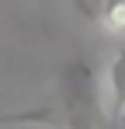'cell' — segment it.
Instances as JSON below:
<instances>
[{
    "instance_id": "obj_1",
    "label": "cell",
    "mask_w": 125,
    "mask_h": 129,
    "mask_svg": "<svg viewBox=\"0 0 125 129\" xmlns=\"http://www.w3.org/2000/svg\"><path fill=\"white\" fill-rule=\"evenodd\" d=\"M59 108L66 129H111L97 70L87 56H73L59 70Z\"/></svg>"
},
{
    "instance_id": "obj_2",
    "label": "cell",
    "mask_w": 125,
    "mask_h": 129,
    "mask_svg": "<svg viewBox=\"0 0 125 129\" xmlns=\"http://www.w3.org/2000/svg\"><path fill=\"white\" fill-rule=\"evenodd\" d=\"M104 94H108V122L118 126V119L125 115V42L118 45L115 59L108 63V73H104Z\"/></svg>"
},
{
    "instance_id": "obj_3",
    "label": "cell",
    "mask_w": 125,
    "mask_h": 129,
    "mask_svg": "<svg viewBox=\"0 0 125 129\" xmlns=\"http://www.w3.org/2000/svg\"><path fill=\"white\" fill-rule=\"evenodd\" d=\"M104 35H111V39H122L125 42V0H111V7L101 14V21H97Z\"/></svg>"
},
{
    "instance_id": "obj_4",
    "label": "cell",
    "mask_w": 125,
    "mask_h": 129,
    "mask_svg": "<svg viewBox=\"0 0 125 129\" xmlns=\"http://www.w3.org/2000/svg\"><path fill=\"white\" fill-rule=\"evenodd\" d=\"M73 7H77V14H80L87 24H94V28H97L101 14L111 7V0H73Z\"/></svg>"
},
{
    "instance_id": "obj_5",
    "label": "cell",
    "mask_w": 125,
    "mask_h": 129,
    "mask_svg": "<svg viewBox=\"0 0 125 129\" xmlns=\"http://www.w3.org/2000/svg\"><path fill=\"white\" fill-rule=\"evenodd\" d=\"M111 129H125V115H122V119H118V126H111Z\"/></svg>"
}]
</instances>
